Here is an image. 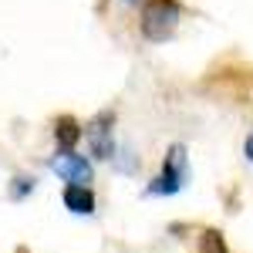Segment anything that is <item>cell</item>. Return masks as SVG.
<instances>
[{"label": "cell", "instance_id": "obj_1", "mask_svg": "<svg viewBox=\"0 0 253 253\" xmlns=\"http://www.w3.org/2000/svg\"><path fill=\"white\" fill-rule=\"evenodd\" d=\"M179 17H182V3L179 0H145L142 20H138L142 38L156 41V44L169 41L175 34V27H179Z\"/></svg>", "mask_w": 253, "mask_h": 253}, {"label": "cell", "instance_id": "obj_2", "mask_svg": "<svg viewBox=\"0 0 253 253\" xmlns=\"http://www.w3.org/2000/svg\"><path fill=\"white\" fill-rule=\"evenodd\" d=\"M186 145L182 142H175V145H169V152H166V159H162V169H159V175L145 186V193L149 196H175L179 189H182V182H186Z\"/></svg>", "mask_w": 253, "mask_h": 253}, {"label": "cell", "instance_id": "obj_3", "mask_svg": "<svg viewBox=\"0 0 253 253\" xmlns=\"http://www.w3.org/2000/svg\"><path fill=\"white\" fill-rule=\"evenodd\" d=\"M112 128H115V108H101V112L84 125V138H88L91 156L95 159H115V138H112Z\"/></svg>", "mask_w": 253, "mask_h": 253}, {"label": "cell", "instance_id": "obj_4", "mask_svg": "<svg viewBox=\"0 0 253 253\" xmlns=\"http://www.w3.org/2000/svg\"><path fill=\"white\" fill-rule=\"evenodd\" d=\"M51 172H58V179H64L68 186H88L91 182V162L78 152H61V156L47 159Z\"/></svg>", "mask_w": 253, "mask_h": 253}, {"label": "cell", "instance_id": "obj_5", "mask_svg": "<svg viewBox=\"0 0 253 253\" xmlns=\"http://www.w3.org/2000/svg\"><path fill=\"white\" fill-rule=\"evenodd\" d=\"M51 132H54V142H58L61 152H75V145H78L81 135H84V125H81L75 115H58Z\"/></svg>", "mask_w": 253, "mask_h": 253}, {"label": "cell", "instance_id": "obj_6", "mask_svg": "<svg viewBox=\"0 0 253 253\" xmlns=\"http://www.w3.org/2000/svg\"><path fill=\"white\" fill-rule=\"evenodd\" d=\"M61 203H64V210H71V213H78V216L95 213V193H91V186H64Z\"/></svg>", "mask_w": 253, "mask_h": 253}, {"label": "cell", "instance_id": "obj_7", "mask_svg": "<svg viewBox=\"0 0 253 253\" xmlns=\"http://www.w3.org/2000/svg\"><path fill=\"white\" fill-rule=\"evenodd\" d=\"M199 253H230L226 247V236L213 230V226H206L203 233H199Z\"/></svg>", "mask_w": 253, "mask_h": 253}, {"label": "cell", "instance_id": "obj_8", "mask_svg": "<svg viewBox=\"0 0 253 253\" xmlns=\"http://www.w3.org/2000/svg\"><path fill=\"white\" fill-rule=\"evenodd\" d=\"M38 189V179L34 175H14L10 179V199H24V196H31Z\"/></svg>", "mask_w": 253, "mask_h": 253}, {"label": "cell", "instance_id": "obj_9", "mask_svg": "<svg viewBox=\"0 0 253 253\" xmlns=\"http://www.w3.org/2000/svg\"><path fill=\"white\" fill-rule=\"evenodd\" d=\"M243 156H247V159L253 162V132L247 135V142H243Z\"/></svg>", "mask_w": 253, "mask_h": 253}]
</instances>
